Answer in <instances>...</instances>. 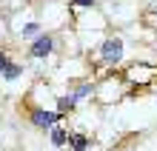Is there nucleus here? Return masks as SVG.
Wrapping results in <instances>:
<instances>
[{
  "mask_svg": "<svg viewBox=\"0 0 157 151\" xmlns=\"http://www.w3.org/2000/svg\"><path fill=\"white\" fill-rule=\"evenodd\" d=\"M89 91H91V86H80V89H77V94H75V100H80V97H86Z\"/></svg>",
  "mask_w": 157,
  "mask_h": 151,
  "instance_id": "8",
  "label": "nucleus"
},
{
  "mask_svg": "<svg viewBox=\"0 0 157 151\" xmlns=\"http://www.w3.org/2000/svg\"><path fill=\"white\" fill-rule=\"evenodd\" d=\"M20 66H14V63H6V69H3V77L6 80H17V77H20Z\"/></svg>",
  "mask_w": 157,
  "mask_h": 151,
  "instance_id": "4",
  "label": "nucleus"
},
{
  "mask_svg": "<svg viewBox=\"0 0 157 151\" xmlns=\"http://www.w3.org/2000/svg\"><path fill=\"white\" fill-rule=\"evenodd\" d=\"M71 145H75V151H86L89 148V140L83 137V134H75V137H71Z\"/></svg>",
  "mask_w": 157,
  "mask_h": 151,
  "instance_id": "6",
  "label": "nucleus"
},
{
  "mask_svg": "<svg viewBox=\"0 0 157 151\" xmlns=\"http://www.w3.org/2000/svg\"><path fill=\"white\" fill-rule=\"evenodd\" d=\"M71 106H75V97H63L60 100V108H71Z\"/></svg>",
  "mask_w": 157,
  "mask_h": 151,
  "instance_id": "9",
  "label": "nucleus"
},
{
  "mask_svg": "<svg viewBox=\"0 0 157 151\" xmlns=\"http://www.w3.org/2000/svg\"><path fill=\"white\" fill-rule=\"evenodd\" d=\"M6 63H9V57H6V54H3V51H0V71H3V69H6Z\"/></svg>",
  "mask_w": 157,
  "mask_h": 151,
  "instance_id": "11",
  "label": "nucleus"
},
{
  "mask_svg": "<svg viewBox=\"0 0 157 151\" xmlns=\"http://www.w3.org/2000/svg\"><path fill=\"white\" fill-rule=\"evenodd\" d=\"M71 3H75V6H80V9H89L91 3H94V0H71Z\"/></svg>",
  "mask_w": 157,
  "mask_h": 151,
  "instance_id": "10",
  "label": "nucleus"
},
{
  "mask_svg": "<svg viewBox=\"0 0 157 151\" xmlns=\"http://www.w3.org/2000/svg\"><path fill=\"white\" fill-rule=\"evenodd\" d=\"M100 54H103L106 63H117L120 57H123V43L120 40H106L103 49H100Z\"/></svg>",
  "mask_w": 157,
  "mask_h": 151,
  "instance_id": "1",
  "label": "nucleus"
},
{
  "mask_svg": "<svg viewBox=\"0 0 157 151\" xmlns=\"http://www.w3.org/2000/svg\"><path fill=\"white\" fill-rule=\"evenodd\" d=\"M66 131H63V128H52V143L54 145H66Z\"/></svg>",
  "mask_w": 157,
  "mask_h": 151,
  "instance_id": "5",
  "label": "nucleus"
},
{
  "mask_svg": "<svg viewBox=\"0 0 157 151\" xmlns=\"http://www.w3.org/2000/svg\"><path fill=\"white\" fill-rule=\"evenodd\" d=\"M52 37L49 34H40L37 37V40H34V46H32V54H34V57H46V54H52Z\"/></svg>",
  "mask_w": 157,
  "mask_h": 151,
  "instance_id": "2",
  "label": "nucleus"
},
{
  "mask_svg": "<svg viewBox=\"0 0 157 151\" xmlns=\"http://www.w3.org/2000/svg\"><path fill=\"white\" fill-rule=\"evenodd\" d=\"M40 34V23H29L23 26V37H37Z\"/></svg>",
  "mask_w": 157,
  "mask_h": 151,
  "instance_id": "7",
  "label": "nucleus"
},
{
  "mask_svg": "<svg viewBox=\"0 0 157 151\" xmlns=\"http://www.w3.org/2000/svg\"><path fill=\"white\" fill-rule=\"evenodd\" d=\"M60 120V114H54V111H34V114H32V123H34V126H40V128H46V126H54V123H57Z\"/></svg>",
  "mask_w": 157,
  "mask_h": 151,
  "instance_id": "3",
  "label": "nucleus"
}]
</instances>
